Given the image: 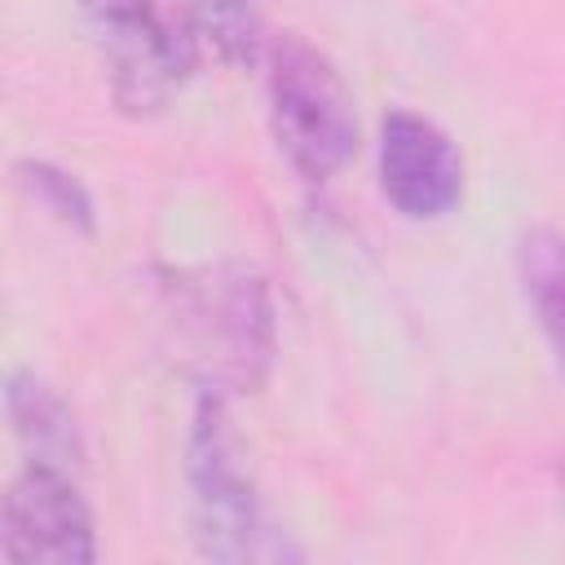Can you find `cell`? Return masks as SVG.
Segmentation results:
<instances>
[{"label":"cell","instance_id":"6da1fadb","mask_svg":"<svg viewBox=\"0 0 565 565\" xmlns=\"http://www.w3.org/2000/svg\"><path fill=\"white\" fill-rule=\"evenodd\" d=\"M168 318L203 393H252L274 362V296L247 265L185 269L168 278Z\"/></svg>","mask_w":565,"mask_h":565},{"label":"cell","instance_id":"7a4b0ae2","mask_svg":"<svg viewBox=\"0 0 565 565\" xmlns=\"http://www.w3.org/2000/svg\"><path fill=\"white\" fill-rule=\"evenodd\" d=\"M185 481H190V525L194 543L212 561H260V556H296L269 530L256 486L238 459L234 428L225 419V397L203 393L185 446Z\"/></svg>","mask_w":565,"mask_h":565},{"label":"cell","instance_id":"3957f363","mask_svg":"<svg viewBox=\"0 0 565 565\" xmlns=\"http://www.w3.org/2000/svg\"><path fill=\"white\" fill-rule=\"evenodd\" d=\"M269 124L278 150L305 181L335 177L358 150L353 97L331 57L300 35H282L269 49Z\"/></svg>","mask_w":565,"mask_h":565},{"label":"cell","instance_id":"277c9868","mask_svg":"<svg viewBox=\"0 0 565 565\" xmlns=\"http://www.w3.org/2000/svg\"><path fill=\"white\" fill-rule=\"evenodd\" d=\"M110 66L115 102L132 115L159 110L194 71V35L177 31L154 0H79Z\"/></svg>","mask_w":565,"mask_h":565},{"label":"cell","instance_id":"5b68a950","mask_svg":"<svg viewBox=\"0 0 565 565\" xmlns=\"http://www.w3.org/2000/svg\"><path fill=\"white\" fill-rule=\"evenodd\" d=\"M0 556L44 561V565H93L97 534L84 494L71 472L49 463H26L22 477L0 499Z\"/></svg>","mask_w":565,"mask_h":565},{"label":"cell","instance_id":"8992f818","mask_svg":"<svg viewBox=\"0 0 565 565\" xmlns=\"http://www.w3.org/2000/svg\"><path fill=\"white\" fill-rule=\"evenodd\" d=\"M380 185L402 216L437 221L463 194V159L433 119L388 110L380 124Z\"/></svg>","mask_w":565,"mask_h":565},{"label":"cell","instance_id":"52a82bcc","mask_svg":"<svg viewBox=\"0 0 565 565\" xmlns=\"http://www.w3.org/2000/svg\"><path fill=\"white\" fill-rule=\"evenodd\" d=\"M4 411L13 419L18 441L26 446L31 463H49L62 472L84 463V437L75 428V415L40 375L18 371L4 384Z\"/></svg>","mask_w":565,"mask_h":565},{"label":"cell","instance_id":"ba28073f","mask_svg":"<svg viewBox=\"0 0 565 565\" xmlns=\"http://www.w3.org/2000/svg\"><path fill=\"white\" fill-rule=\"evenodd\" d=\"M194 31L234 66L260 57V13L252 0H190Z\"/></svg>","mask_w":565,"mask_h":565},{"label":"cell","instance_id":"9c48e42d","mask_svg":"<svg viewBox=\"0 0 565 565\" xmlns=\"http://www.w3.org/2000/svg\"><path fill=\"white\" fill-rule=\"evenodd\" d=\"M521 287L530 309L539 313V327L547 331V340L556 344L561 331V238L556 230H530L521 238Z\"/></svg>","mask_w":565,"mask_h":565},{"label":"cell","instance_id":"30bf717a","mask_svg":"<svg viewBox=\"0 0 565 565\" xmlns=\"http://www.w3.org/2000/svg\"><path fill=\"white\" fill-rule=\"evenodd\" d=\"M18 181L57 216V221H66V225H75V230H93V199H88V190L71 177V172H62V168H53V163H18Z\"/></svg>","mask_w":565,"mask_h":565}]
</instances>
